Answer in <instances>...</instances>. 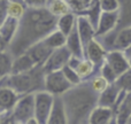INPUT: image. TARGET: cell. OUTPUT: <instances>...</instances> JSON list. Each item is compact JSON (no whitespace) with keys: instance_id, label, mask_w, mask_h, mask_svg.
Returning a JSON list of instances; mask_svg holds the SVG:
<instances>
[{"instance_id":"d590c367","label":"cell","mask_w":131,"mask_h":124,"mask_svg":"<svg viewBox=\"0 0 131 124\" xmlns=\"http://www.w3.org/2000/svg\"><path fill=\"white\" fill-rule=\"evenodd\" d=\"M128 60H129V63H130V67H131V58H130V59H128Z\"/></svg>"},{"instance_id":"4316f807","label":"cell","mask_w":131,"mask_h":124,"mask_svg":"<svg viewBox=\"0 0 131 124\" xmlns=\"http://www.w3.org/2000/svg\"><path fill=\"white\" fill-rule=\"evenodd\" d=\"M25 9L24 7V2L22 1H16V0H7L6 1V14L12 17H15V18H21L24 16Z\"/></svg>"},{"instance_id":"e575fe53","label":"cell","mask_w":131,"mask_h":124,"mask_svg":"<svg viewBox=\"0 0 131 124\" xmlns=\"http://www.w3.org/2000/svg\"><path fill=\"white\" fill-rule=\"evenodd\" d=\"M83 1H85L86 4H88V5H90L91 2H92V0H83Z\"/></svg>"},{"instance_id":"1f68e13d","label":"cell","mask_w":131,"mask_h":124,"mask_svg":"<svg viewBox=\"0 0 131 124\" xmlns=\"http://www.w3.org/2000/svg\"><path fill=\"white\" fill-rule=\"evenodd\" d=\"M101 10L104 12H115L120 10V0H99Z\"/></svg>"},{"instance_id":"e0dca14e","label":"cell","mask_w":131,"mask_h":124,"mask_svg":"<svg viewBox=\"0 0 131 124\" xmlns=\"http://www.w3.org/2000/svg\"><path fill=\"white\" fill-rule=\"evenodd\" d=\"M66 46L69 48V51L71 52V54L74 55V57L81 58V59H83V58L85 57V48H84L83 41H82L81 36H79V33H78L77 27H75L74 29L71 30V32L67 36Z\"/></svg>"},{"instance_id":"ba28073f","label":"cell","mask_w":131,"mask_h":124,"mask_svg":"<svg viewBox=\"0 0 131 124\" xmlns=\"http://www.w3.org/2000/svg\"><path fill=\"white\" fill-rule=\"evenodd\" d=\"M20 25V20L7 15L2 20L0 28V39H1V51H6L14 40Z\"/></svg>"},{"instance_id":"9a60e30c","label":"cell","mask_w":131,"mask_h":124,"mask_svg":"<svg viewBox=\"0 0 131 124\" xmlns=\"http://www.w3.org/2000/svg\"><path fill=\"white\" fill-rule=\"evenodd\" d=\"M67 123H69V120H68L64 100L62 98V95H55L54 104H53V108L51 110L47 124H67Z\"/></svg>"},{"instance_id":"7c38bea8","label":"cell","mask_w":131,"mask_h":124,"mask_svg":"<svg viewBox=\"0 0 131 124\" xmlns=\"http://www.w3.org/2000/svg\"><path fill=\"white\" fill-rule=\"evenodd\" d=\"M108 51L104 47L101 43L98 40L97 38L92 39L88 45L85 46V58L91 60L98 69H100L102 64H104L105 60H106V55Z\"/></svg>"},{"instance_id":"4dcf8cb0","label":"cell","mask_w":131,"mask_h":124,"mask_svg":"<svg viewBox=\"0 0 131 124\" xmlns=\"http://www.w3.org/2000/svg\"><path fill=\"white\" fill-rule=\"evenodd\" d=\"M99 71H100V74H101L102 76L109 82V83H115L116 79H117V77H118L117 75H116V72L112 69V67L107 62H104V64L100 67Z\"/></svg>"},{"instance_id":"5bb4252c","label":"cell","mask_w":131,"mask_h":124,"mask_svg":"<svg viewBox=\"0 0 131 124\" xmlns=\"http://www.w3.org/2000/svg\"><path fill=\"white\" fill-rule=\"evenodd\" d=\"M115 109L113 107H106V106H97L91 111L90 117H89V123L90 124H108L113 120H115Z\"/></svg>"},{"instance_id":"ac0fdd59","label":"cell","mask_w":131,"mask_h":124,"mask_svg":"<svg viewBox=\"0 0 131 124\" xmlns=\"http://www.w3.org/2000/svg\"><path fill=\"white\" fill-rule=\"evenodd\" d=\"M25 52H28L31 58L35 60V62L37 63V65H43L46 62V60L48 59V57L51 55V53L53 52V50L51 47H48L43 40L36 43L35 45H32L30 48H28Z\"/></svg>"},{"instance_id":"6da1fadb","label":"cell","mask_w":131,"mask_h":124,"mask_svg":"<svg viewBox=\"0 0 131 124\" xmlns=\"http://www.w3.org/2000/svg\"><path fill=\"white\" fill-rule=\"evenodd\" d=\"M57 23L58 17L46 7H28L24 16L20 20L17 33L7 50L15 58L18 57L57 29Z\"/></svg>"},{"instance_id":"484cf974","label":"cell","mask_w":131,"mask_h":124,"mask_svg":"<svg viewBox=\"0 0 131 124\" xmlns=\"http://www.w3.org/2000/svg\"><path fill=\"white\" fill-rule=\"evenodd\" d=\"M45 7L57 17L71 12V9L68 6L66 0H47Z\"/></svg>"},{"instance_id":"f546056e","label":"cell","mask_w":131,"mask_h":124,"mask_svg":"<svg viewBox=\"0 0 131 124\" xmlns=\"http://www.w3.org/2000/svg\"><path fill=\"white\" fill-rule=\"evenodd\" d=\"M62 71L64 72V75H66V77L68 78V81H69L74 86L75 85H78V84H81L82 82H83V79L81 78V76L77 74L76 69H75V68H72L69 63H68V64H66L64 67L62 68Z\"/></svg>"},{"instance_id":"8fae6325","label":"cell","mask_w":131,"mask_h":124,"mask_svg":"<svg viewBox=\"0 0 131 124\" xmlns=\"http://www.w3.org/2000/svg\"><path fill=\"white\" fill-rule=\"evenodd\" d=\"M105 62H107L112 67V69L116 72L117 76L122 75L123 72H125L130 68V63L128 58L125 57L124 52L122 50H112L107 52L106 60Z\"/></svg>"},{"instance_id":"9c48e42d","label":"cell","mask_w":131,"mask_h":124,"mask_svg":"<svg viewBox=\"0 0 131 124\" xmlns=\"http://www.w3.org/2000/svg\"><path fill=\"white\" fill-rule=\"evenodd\" d=\"M120 22V10L101 12L97 25V37H101L115 30Z\"/></svg>"},{"instance_id":"d6a6232c","label":"cell","mask_w":131,"mask_h":124,"mask_svg":"<svg viewBox=\"0 0 131 124\" xmlns=\"http://www.w3.org/2000/svg\"><path fill=\"white\" fill-rule=\"evenodd\" d=\"M27 7L38 8V7H45L47 0H23Z\"/></svg>"},{"instance_id":"52a82bcc","label":"cell","mask_w":131,"mask_h":124,"mask_svg":"<svg viewBox=\"0 0 131 124\" xmlns=\"http://www.w3.org/2000/svg\"><path fill=\"white\" fill-rule=\"evenodd\" d=\"M71 57H72L71 52L66 45L62 46V47L53 50V52L51 53L48 59L46 60V62L41 65L44 72L47 74V72L55 71V70H61L66 64L69 63V60Z\"/></svg>"},{"instance_id":"44dd1931","label":"cell","mask_w":131,"mask_h":124,"mask_svg":"<svg viewBox=\"0 0 131 124\" xmlns=\"http://www.w3.org/2000/svg\"><path fill=\"white\" fill-rule=\"evenodd\" d=\"M43 41L48 47H51L52 50H55V48L62 47V46L66 45V43H67V36H66L63 32L60 31L59 29H55L51 33H48L43 39Z\"/></svg>"},{"instance_id":"d4e9b609","label":"cell","mask_w":131,"mask_h":124,"mask_svg":"<svg viewBox=\"0 0 131 124\" xmlns=\"http://www.w3.org/2000/svg\"><path fill=\"white\" fill-rule=\"evenodd\" d=\"M95 68H97V65L91 60H89L88 58H84V59H81V61L75 67V69H76L77 74L81 76V78L83 81H86L93 75V72L95 71Z\"/></svg>"},{"instance_id":"7a4b0ae2","label":"cell","mask_w":131,"mask_h":124,"mask_svg":"<svg viewBox=\"0 0 131 124\" xmlns=\"http://www.w3.org/2000/svg\"><path fill=\"white\" fill-rule=\"evenodd\" d=\"M62 98L69 123H89L91 111L98 105L99 94L93 91L90 82H82L62 94Z\"/></svg>"},{"instance_id":"30bf717a","label":"cell","mask_w":131,"mask_h":124,"mask_svg":"<svg viewBox=\"0 0 131 124\" xmlns=\"http://www.w3.org/2000/svg\"><path fill=\"white\" fill-rule=\"evenodd\" d=\"M76 27H77V30H78L79 36H81L82 41H83L84 48H85V46L92 39H94L97 37V29L93 25V23L91 22V20L89 18V16L85 15V14L77 15Z\"/></svg>"},{"instance_id":"f1b7e54d","label":"cell","mask_w":131,"mask_h":124,"mask_svg":"<svg viewBox=\"0 0 131 124\" xmlns=\"http://www.w3.org/2000/svg\"><path fill=\"white\" fill-rule=\"evenodd\" d=\"M115 83L120 86L121 90L125 91L128 93L131 92V67L125 72H123L122 75L117 77Z\"/></svg>"},{"instance_id":"8992f818","label":"cell","mask_w":131,"mask_h":124,"mask_svg":"<svg viewBox=\"0 0 131 124\" xmlns=\"http://www.w3.org/2000/svg\"><path fill=\"white\" fill-rule=\"evenodd\" d=\"M44 85H45L46 91L51 92L54 95L64 94L68 90H70V88L74 86L69 81H68V78L66 77V75H64V72L62 71V69L45 74Z\"/></svg>"},{"instance_id":"4fadbf2b","label":"cell","mask_w":131,"mask_h":124,"mask_svg":"<svg viewBox=\"0 0 131 124\" xmlns=\"http://www.w3.org/2000/svg\"><path fill=\"white\" fill-rule=\"evenodd\" d=\"M20 97L21 94H18L14 88L6 85L1 86V90H0V113L1 115L12 113Z\"/></svg>"},{"instance_id":"2e32d148","label":"cell","mask_w":131,"mask_h":124,"mask_svg":"<svg viewBox=\"0 0 131 124\" xmlns=\"http://www.w3.org/2000/svg\"><path fill=\"white\" fill-rule=\"evenodd\" d=\"M122 92L121 87L116 83H111V85L106 88L102 93L99 94V99H98V105L100 106H106V107H115L116 102H117L120 94Z\"/></svg>"},{"instance_id":"ffe728a7","label":"cell","mask_w":131,"mask_h":124,"mask_svg":"<svg viewBox=\"0 0 131 124\" xmlns=\"http://www.w3.org/2000/svg\"><path fill=\"white\" fill-rule=\"evenodd\" d=\"M77 22V14L72 13H67L62 16L58 17V23H57V29H59L61 32H63L66 36L71 32V30L76 27Z\"/></svg>"},{"instance_id":"7402d4cb","label":"cell","mask_w":131,"mask_h":124,"mask_svg":"<svg viewBox=\"0 0 131 124\" xmlns=\"http://www.w3.org/2000/svg\"><path fill=\"white\" fill-rule=\"evenodd\" d=\"M131 45V25L116 30L115 50H124Z\"/></svg>"},{"instance_id":"cb8c5ba5","label":"cell","mask_w":131,"mask_h":124,"mask_svg":"<svg viewBox=\"0 0 131 124\" xmlns=\"http://www.w3.org/2000/svg\"><path fill=\"white\" fill-rule=\"evenodd\" d=\"M120 22L116 30L131 25V0H120Z\"/></svg>"},{"instance_id":"603a6c76","label":"cell","mask_w":131,"mask_h":124,"mask_svg":"<svg viewBox=\"0 0 131 124\" xmlns=\"http://www.w3.org/2000/svg\"><path fill=\"white\" fill-rule=\"evenodd\" d=\"M14 59H15V57L8 50L1 51V54H0V74H1L0 76H1V78L9 76L12 74Z\"/></svg>"},{"instance_id":"277c9868","label":"cell","mask_w":131,"mask_h":124,"mask_svg":"<svg viewBox=\"0 0 131 124\" xmlns=\"http://www.w3.org/2000/svg\"><path fill=\"white\" fill-rule=\"evenodd\" d=\"M14 123L27 124L30 118L35 117V92L22 94L10 113Z\"/></svg>"},{"instance_id":"3957f363","label":"cell","mask_w":131,"mask_h":124,"mask_svg":"<svg viewBox=\"0 0 131 124\" xmlns=\"http://www.w3.org/2000/svg\"><path fill=\"white\" fill-rule=\"evenodd\" d=\"M44 78H45V72L43 70V67L38 65L30 71L21 72V74H12L9 76L1 78L7 82V83H2L1 86H9V87L14 88L18 94L22 95L29 92H36L38 83L44 84Z\"/></svg>"},{"instance_id":"836d02e7","label":"cell","mask_w":131,"mask_h":124,"mask_svg":"<svg viewBox=\"0 0 131 124\" xmlns=\"http://www.w3.org/2000/svg\"><path fill=\"white\" fill-rule=\"evenodd\" d=\"M123 52H124L125 57H127L128 59H130V58H131V45L129 46V47L124 48V50H123Z\"/></svg>"},{"instance_id":"5b68a950","label":"cell","mask_w":131,"mask_h":124,"mask_svg":"<svg viewBox=\"0 0 131 124\" xmlns=\"http://www.w3.org/2000/svg\"><path fill=\"white\" fill-rule=\"evenodd\" d=\"M54 98L55 95L45 88L35 92V117L38 121V124H47Z\"/></svg>"},{"instance_id":"d6986e66","label":"cell","mask_w":131,"mask_h":124,"mask_svg":"<svg viewBox=\"0 0 131 124\" xmlns=\"http://www.w3.org/2000/svg\"><path fill=\"white\" fill-rule=\"evenodd\" d=\"M36 67H38V65L35 62V60L31 58V55L28 52H24L14 59L12 74H21V72L30 71V70L35 69Z\"/></svg>"},{"instance_id":"83f0119b","label":"cell","mask_w":131,"mask_h":124,"mask_svg":"<svg viewBox=\"0 0 131 124\" xmlns=\"http://www.w3.org/2000/svg\"><path fill=\"white\" fill-rule=\"evenodd\" d=\"M89 82H90V85H91V87L93 88V91L97 92L98 94L102 93L109 85H111V83H109L101 74L97 75V76H93Z\"/></svg>"}]
</instances>
